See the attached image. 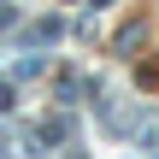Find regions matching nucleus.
Returning <instances> with one entry per match:
<instances>
[{
  "label": "nucleus",
  "mask_w": 159,
  "mask_h": 159,
  "mask_svg": "<svg viewBox=\"0 0 159 159\" xmlns=\"http://www.w3.org/2000/svg\"><path fill=\"white\" fill-rule=\"evenodd\" d=\"M6 106H12V83H0V112H6Z\"/></svg>",
  "instance_id": "f257e3e1"
}]
</instances>
